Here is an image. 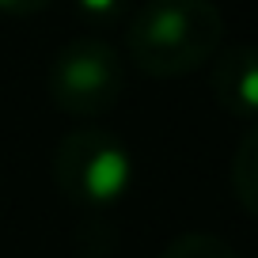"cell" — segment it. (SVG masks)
Returning a JSON list of instances; mask_svg holds the SVG:
<instances>
[{
  "label": "cell",
  "instance_id": "obj_1",
  "mask_svg": "<svg viewBox=\"0 0 258 258\" xmlns=\"http://www.w3.org/2000/svg\"><path fill=\"white\" fill-rule=\"evenodd\" d=\"M224 16L213 0H145L125 23V53L145 76L178 80L220 53Z\"/></svg>",
  "mask_w": 258,
  "mask_h": 258
},
{
  "label": "cell",
  "instance_id": "obj_2",
  "mask_svg": "<svg viewBox=\"0 0 258 258\" xmlns=\"http://www.w3.org/2000/svg\"><path fill=\"white\" fill-rule=\"evenodd\" d=\"M53 186L80 209H110L133 186L137 163L125 141L110 129L80 125L64 133L61 145L53 148Z\"/></svg>",
  "mask_w": 258,
  "mask_h": 258
},
{
  "label": "cell",
  "instance_id": "obj_3",
  "mask_svg": "<svg viewBox=\"0 0 258 258\" xmlns=\"http://www.w3.org/2000/svg\"><path fill=\"white\" fill-rule=\"evenodd\" d=\"M49 103L69 118H103L118 106L125 91L121 53L103 38H73L53 53L46 69Z\"/></svg>",
  "mask_w": 258,
  "mask_h": 258
},
{
  "label": "cell",
  "instance_id": "obj_4",
  "mask_svg": "<svg viewBox=\"0 0 258 258\" xmlns=\"http://www.w3.org/2000/svg\"><path fill=\"white\" fill-rule=\"evenodd\" d=\"M213 99L232 118L258 121V46H232L213 57Z\"/></svg>",
  "mask_w": 258,
  "mask_h": 258
},
{
  "label": "cell",
  "instance_id": "obj_5",
  "mask_svg": "<svg viewBox=\"0 0 258 258\" xmlns=\"http://www.w3.org/2000/svg\"><path fill=\"white\" fill-rule=\"evenodd\" d=\"M232 190L239 198V205L258 217V121L247 129V137L239 141L232 160Z\"/></svg>",
  "mask_w": 258,
  "mask_h": 258
},
{
  "label": "cell",
  "instance_id": "obj_6",
  "mask_svg": "<svg viewBox=\"0 0 258 258\" xmlns=\"http://www.w3.org/2000/svg\"><path fill=\"white\" fill-rule=\"evenodd\" d=\"M160 258H239V254L232 250V243H224L213 232H186L171 239L160 250Z\"/></svg>",
  "mask_w": 258,
  "mask_h": 258
},
{
  "label": "cell",
  "instance_id": "obj_7",
  "mask_svg": "<svg viewBox=\"0 0 258 258\" xmlns=\"http://www.w3.org/2000/svg\"><path fill=\"white\" fill-rule=\"evenodd\" d=\"M73 8L80 12L88 23H106V19H118L125 0H73Z\"/></svg>",
  "mask_w": 258,
  "mask_h": 258
},
{
  "label": "cell",
  "instance_id": "obj_8",
  "mask_svg": "<svg viewBox=\"0 0 258 258\" xmlns=\"http://www.w3.org/2000/svg\"><path fill=\"white\" fill-rule=\"evenodd\" d=\"M53 0H0V16L8 19H31L38 12H46Z\"/></svg>",
  "mask_w": 258,
  "mask_h": 258
}]
</instances>
